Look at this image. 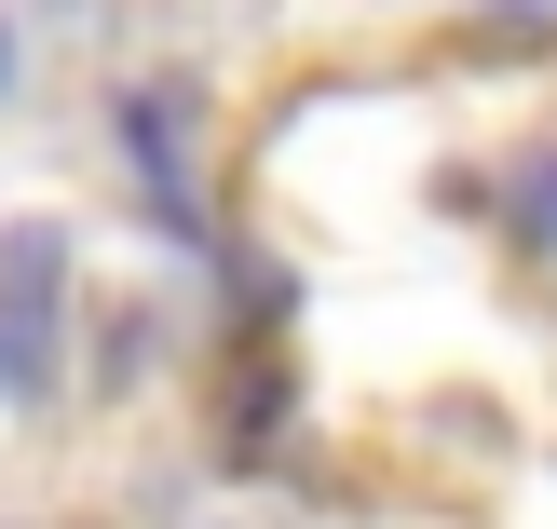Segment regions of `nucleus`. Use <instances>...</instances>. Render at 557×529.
<instances>
[{
    "mask_svg": "<svg viewBox=\"0 0 557 529\" xmlns=\"http://www.w3.org/2000/svg\"><path fill=\"white\" fill-rule=\"evenodd\" d=\"M504 217H517V231H544V244H557V163H531V177H504Z\"/></svg>",
    "mask_w": 557,
    "mask_h": 529,
    "instance_id": "obj_2",
    "label": "nucleus"
},
{
    "mask_svg": "<svg viewBox=\"0 0 557 529\" xmlns=\"http://www.w3.org/2000/svg\"><path fill=\"white\" fill-rule=\"evenodd\" d=\"M54 299H69V231L14 217L0 231V394H54Z\"/></svg>",
    "mask_w": 557,
    "mask_h": 529,
    "instance_id": "obj_1",
    "label": "nucleus"
}]
</instances>
